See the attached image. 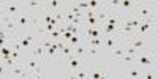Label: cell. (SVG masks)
Returning <instances> with one entry per match:
<instances>
[{"label":"cell","instance_id":"cell-5","mask_svg":"<svg viewBox=\"0 0 158 79\" xmlns=\"http://www.w3.org/2000/svg\"><path fill=\"white\" fill-rule=\"evenodd\" d=\"M38 40L40 38L36 37V35H32V33L30 35H25V37H22L19 40V46H21V49H32Z\"/></svg>","mask_w":158,"mask_h":79},{"label":"cell","instance_id":"cell-10","mask_svg":"<svg viewBox=\"0 0 158 79\" xmlns=\"http://www.w3.org/2000/svg\"><path fill=\"white\" fill-rule=\"evenodd\" d=\"M117 43H119V38L116 37V35H109L108 38H103V48L112 51L117 46Z\"/></svg>","mask_w":158,"mask_h":79},{"label":"cell","instance_id":"cell-28","mask_svg":"<svg viewBox=\"0 0 158 79\" xmlns=\"http://www.w3.org/2000/svg\"><path fill=\"white\" fill-rule=\"evenodd\" d=\"M125 54L123 49H112V59H120Z\"/></svg>","mask_w":158,"mask_h":79},{"label":"cell","instance_id":"cell-30","mask_svg":"<svg viewBox=\"0 0 158 79\" xmlns=\"http://www.w3.org/2000/svg\"><path fill=\"white\" fill-rule=\"evenodd\" d=\"M19 56H21V51H11V59H14L16 62H17V59H19Z\"/></svg>","mask_w":158,"mask_h":79},{"label":"cell","instance_id":"cell-20","mask_svg":"<svg viewBox=\"0 0 158 79\" xmlns=\"http://www.w3.org/2000/svg\"><path fill=\"white\" fill-rule=\"evenodd\" d=\"M44 6H46L44 2H35V0L24 3V8H25V10H30V8H44Z\"/></svg>","mask_w":158,"mask_h":79},{"label":"cell","instance_id":"cell-32","mask_svg":"<svg viewBox=\"0 0 158 79\" xmlns=\"http://www.w3.org/2000/svg\"><path fill=\"white\" fill-rule=\"evenodd\" d=\"M62 37H63L65 40H67V41H68V40H70V38L73 37V33H71V32H67V30H65V32L62 33Z\"/></svg>","mask_w":158,"mask_h":79},{"label":"cell","instance_id":"cell-24","mask_svg":"<svg viewBox=\"0 0 158 79\" xmlns=\"http://www.w3.org/2000/svg\"><path fill=\"white\" fill-rule=\"evenodd\" d=\"M123 51H125V54H130V56H138L139 52H141L139 49H136V48H133V46H125Z\"/></svg>","mask_w":158,"mask_h":79},{"label":"cell","instance_id":"cell-17","mask_svg":"<svg viewBox=\"0 0 158 79\" xmlns=\"http://www.w3.org/2000/svg\"><path fill=\"white\" fill-rule=\"evenodd\" d=\"M131 46L139 49V51H142V49H145V41L142 37H134V40L131 41Z\"/></svg>","mask_w":158,"mask_h":79},{"label":"cell","instance_id":"cell-25","mask_svg":"<svg viewBox=\"0 0 158 79\" xmlns=\"http://www.w3.org/2000/svg\"><path fill=\"white\" fill-rule=\"evenodd\" d=\"M74 77H89V70H74Z\"/></svg>","mask_w":158,"mask_h":79},{"label":"cell","instance_id":"cell-35","mask_svg":"<svg viewBox=\"0 0 158 79\" xmlns=\"http://www.w3.org/2000/svg\"><path fill=\"white\" fill-rule=\"evenodd\" d=\"M89 52H90L92 56H95V54H97V48H90V49H89Z\"/></svg>","mask_w":158,"mask_h":79},{"label":"cell","instance_id":"cell-18","mask_svg":"<svg viewBox=\"0 0 158 79\" xmlns=\"http://www.w3.org/2000/svg\"><path fill=\"white\" fill-rule=\"evenodd\" d=\"M44 54H46V59H48V60H54L55 57H59V51H57V48L51 46V48L46 49Z\"/></svg>","mask_w":158,"mask_h":79},{"label":"cell","instance_id":"cell-27","mask_svg":"<svg viewBox=\"0 0 158 79\" xmlns=\"http://www.w3.org/2000/svg\"><path fill=\"white\" fill-rule=\"evenodd\" d=\"M74 5H76L79 10H82V11H87L89 10V2H74Z\"/></svg>","mask_w":158,"mask_h":79},{"label":"cell","instance_id":"cell-13","mask_svg":"<svg viewBox=\"0 0 158 79\" xmlns=\"http://www.w3.org/2000/svg\"><path fill=\"white\" fill-rule=\"evenodd\" d=\"M65 59L68 60V65H70V68L73 70V71H74V70H78V68L81 66V57H76V56L73 54V52H71V54H70L68 57H65Z\"/></svg>","mask_w":158,"mask_h":79},{"label":"cell","instance_id":"cell-1","mask_svg":"<svg viewBox=\"0 0 158 79\" xmlns=\"http://www.w3.org/2000/svg\"><path fill=\"white\" fill-rule=\"evenodd\" d=\"M13 19H14V24H16V29H21V30L30 27V25H38V19L33 16L32 11L25 10V8L19 14H16Z\"/></svg>","mask_w":158,"mask_h":79},{"label":"cell","instance_id":"cell-6","mask_svg":"<svg viewBox=\"0 0 158 79\" xmlns=\"http://www.w3.org/2000/svg\"><path fill=\"white\" fill-rule=\"evenodd\" d=\"M152 25H153L152 17H150V19H144V21H141V24H139L138 30L134 32V33H136V37H144L145 33H149V32L152 30Z\"/></svg>","mask_w":158,"mask_h":79},{"label":"cell","instance_id":"cell-31","mask_svg":"<svg viewBox=\"0 0 158 79\" xmlns=\"http://www.w3.org/2000/svg\"><path fill=\"white\" fill-rule=\"evenodd\" d=\"M46 6H48L49 10H51V8H57V6H59V2H57V0H52V2L46 3Z\"/></svg>","mask_w":158,"mask_h":79},{"label":"cell","instance_id":"cell-19","mask_svg":"<svg viewBox=\"0 0 158 79\" xmlns=\"http://www.w3.org/2000/svg\"><path fill=\"white\" fill-rule=\"evenodd\" d=\"M73 52V46H70L68 43H65V46L59 51V57H62V59H65V57H68L70 54Z\"/></svg>","mask_w":158,"mask_h":79},{"label":"cell","instance_id":"cell-8","mask_svg":"<svg viewBox=\"0 0 158 79\" xmlns=\"http://www.w3.org/2000/svg\"><path fill=\"white\" fill-rule=\"evenodd\" d=\"M84 33H86L87 38H103L101 25H97V27H89V25H86V27H84Z\"/></svg>","mask_w":158,"mask_h":79},{"label":"cell","instance_id":"cell-3","mask_svg":"<svg viewBox=\"0 0 158 79\" xmlns=\"http://www.w3.org/2000/svg\"><path fill=\"white\" fill-rule=\"evenodd\" d=\"M134 14H136L141 21H144V19H150V17H152V6H150V5H147V3H141V5H138V6H136Z\"/></svg>","mask_w":158,"mask_h":79},{"label":"cell","instance_id":"cell-34","mask_svg":"<svg viewBox=\"0 0 158 79\" xmlns=\"http://www.w3.org/2000/svg\"><path fill=\"white\" fill-rule=\"evenodd\" d=\"M0 14H5V2H0Z\"/></svg>","mask_w":158,"mask_h":79},{"label":"cell","instance_id":"cell-22","mask_svg":"<svg viewBox=\"0 0 158 79\" xmlns=\"http://www.w3.org/2000/svg\"><path fill=\"white\" fill-rule=\"evenodd\" d=\"M136 6L134 2H131V0H123V2H119V8H122V10H128V8H133Z\"/></svg>","mask_w":158,"mask_h":79},{"label":"cell","instance_id":"cell-4","mask_svg":"<svg viewBox=\"0 0 158 79\" xmlns=\"http://www.w3.org/2000/svg\"><path fill=\"white\" fill-rule=\"evenodd\" d=\"M24 5L19 2H5V14H10L11 17H14L16 14H19L22 11Z\"/></svg>","mask_w":158,"mask_h":79},{"label":"cell","instance_id":"cell-7","mask_svg":"<svg viewBox=\"0 0 158 79\" xmlns=\"http://www.w3.org/2000/svg\"><path fill=\"white\" fill-rule=\"evenodd\" d=\"M2 21H3V27H5V30L10 33V35H13L14 32H16V24H14V19L10 16V14H2Z\"/></svg>","mask_w":158,"mask_h":79},{"label":"cell","instance_id":"cell-21","mask_svg":"<svg viewBox=\"0 0 158 79\" xmlns=\"http://www.w3.org/2000/svg\"><path fill=\"white\" fill-rule=\"evenodd\" d=\"M87 46H90V48H103V38H89Z\"/></svg>","mask_w":158,"mask_h":79},{"label":"cell","instance_id":"cell-23","mask_svg":"<svg viewBox=\"0 0 158 79\" xmlns=\"http://www.w3.org/2000/svg\"><path fill=\"white\" fill-rule=\"evenodd\" d=\"M48 37L51 38V40H59L60 37H62V32H60V29H59V25L55 27L51 33H48Z\"/></svg>","mask_w":158,"mask_h":79},{"label":"cell","instance_id":"cell-14","mask_svg":"<svg viewBox=\"0 0 158 79\" xmlns=\"http://www.w3.org/2000/svg\"><path fill=\"white\" fill-rule=\"evenodd\" d=\"M44 52H46V49L40 45V40L35 43V46L32 48V56L33 57H38V59H41L43 56H44Z\"/></svg>","mask_w":158,"mask_h":79},{"label":"cell","instance_id":"cell-9","mask_svg":"<svg viewBox=\"0 0 158 79\" xmlns=\"http://www.w3.org/2000/svg\"><path fill=\"white\" fill-rule=\"evenodd\" d=\"M8 74H14V76H30V71L27 66H11L10 71H6V76Z\"/></svg>","mask_w":158,"mask_h":79},{"label":"cell","instance_id":"cell-33","mask_svg":"<svg viewBox=\"0 0 158 79\" xmlns=\"http://www.w3.org/2000/svg\"><path fill=\"white\" fill-rule=\"evenodd\" d=\"M8 37H10V33L3 29H0V38H8Z\"/></svg>","mask_w":158,"mask_h":79},{"label":"cell","instance_id":"cell-2","mask_svg":"<svg viewBox=\"0 0 158 79\" xmlns=\"http://www.w3.org/2000/svg\"><path fill=\"white\" fill-rule=\"evenodd\" d=\"M134 62H136V65H138L139 68H142V70H144V68H152V66H153V59H152V56L149 54L145 49H142L141 54L136 56Z\"/></svg>","mask_w":158,"mask_h":79},{"label":"cell","instance_id":"cell-26","mask_svg":"<svg viewBox=\"0 0 158 79\" xmlns=\"http://www.w3.org/2000/svg\"><path fill=\"white\" fill-rule=\"evenodd\" d=\"M67 43H68L70 46H78L79 43H81V38H79V35H73V37H71V38L67 41Z\"/></svg>","mask_w":158,"mask_h":79},{"label":"cell","instance_id":"cell-16","mask_svg":"<svg viewBox=\"0 0 158 79\" xmlns=\"http://www.w3.org/2000/svg\"><path fill=\"white\" fill-rule=\"evenodd\" d=\"M89 51V46L87 45H78V46H73V54L76 57H82Z\"/></svg>","mask_w":158,"mask_h":79},{"label":"cell","instance_id":"cell-11","mask_svg":"<svg viewBox=\"0 0 158 79\" xmlns=\"http://www.w3.org/2000/svg\"><path fill=\"white\" fill-rule=\"evenodd\" d=\"M105 76H106V68L97 66L94 70H89V77H92V79H101Z\"/></svg>","mask_w":158,"mask_h":79},{"label":"cell","instance_id":"cell-36","mask_svg":"<svg viewBox=\"0 0 158 79\" xmlns=\"http://www.w3.org/2000/svg\"><path fill=\"white\" fill-rule=\"evenodd\" d=\"M5 45H6V40H5V38H0V48L5 46Z\"/></svg>","mask_w":158,"mask_h":79},{"label":"cell","instance_id":"cell-15","mask_svg":"<svg viewBox=\"0 0 158 79\" xmlns=\"http://www.w3.org/2000/svg\"><path fill=\"white\" fill-rule=\"evenodd\" d=\"M127 77H141L142 76V68H139L138 65H133L131 70H127L125 71Z\"/></svg>","mask_w":158,"mask_h":79},{"label":"cell","instance_id":"cell-29","mask_svg":"<svg viewBox=\"0 0 158 79\" xmlns=\"http://www.w3.org/2000/svg\"><path fill=\"white\" fill-rule=\"evenodd\" d=\"M123 60V62H134V59H136V56H130V54H123L122 57H120Z\"/></svg>","mask_w":158,"mask_h":79},{"label":"cell","instance_id":"cell-12","mask_svg":"<svg viewBox=\"0 0 158 79\" xmlns=\"http://www.w3.org/2000/svg\"><path fill=\"white\" fill-rule=\"evenodd\" d=\"M27 68H29V71H30V76H32V73H33V70H36V68H38L40 65H43L41 63V59H38V57H30L29 60H27Z\"/></svg>","mask_w":158,"mask_h":79}]
</instances>
